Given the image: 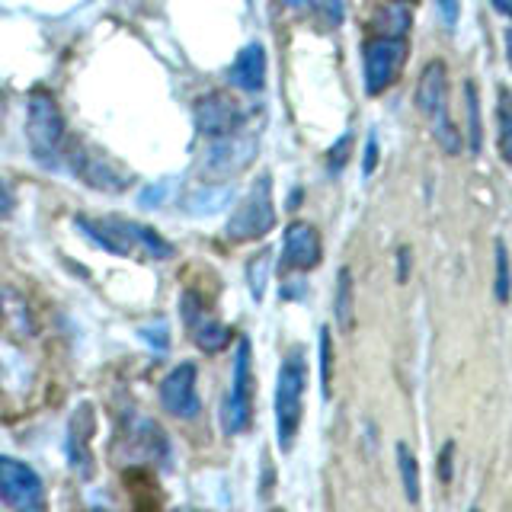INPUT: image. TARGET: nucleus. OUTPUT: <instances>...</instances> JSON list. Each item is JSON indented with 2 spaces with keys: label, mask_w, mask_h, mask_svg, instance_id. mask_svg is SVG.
Wrapping results in <instances>:
<instances>
[{
  "label": "nucleus",
  "mask_w": 512,
  "mask_h": 512,
  "mask_svg": "<svg viewBox=\"0 0 512 512\" xmlns=\"http://www.w3.org/2000/svg\"><path fill=\"white\" fill-rule=\"evenodd\" d=\"M74 221L96 247L116 253V256L144 253V256H151V260H170V256H173L170 240H164L154 228H148V224L128 221V218H119V215H106V218L77 215Z\"/></svg>",
  "instance_id": "nucleus-1"
},
{
  "label": "nucleus",
  "mask_w": 512,
  "mask_h": 512,
  "mask_svg": "<svg viewBox=\"0 0 512 512\" xmlns=\"http://www.w3.org/2000/svg\"><path fill=\"white\" fill-rule=\"evenodd\" d=\"M304 391H308V359H304V349L295 346L282 359L279 381H276V439L285 455L295 448L298 429H301Z\"/></svg>",
  "instance_id": "nucleus-2"
},
{
  "label": "nucleus",
  "mask_w": 512,
  "mask_h": 512,
  "mask_svg": "<svg viewBox=\"0 0 512 512\" xmlns=\"http://www.w3.org/2000/svg\"><path fill=\"white\" fill-rule=\"evenodd\" d=\"M26 141L29 151L42 164H55L64 141V112L55 100V93L32 90L26 103Z\"/></svg>",
  "instance_id": "nucleus-3"
},
{
  "label": "nucleus",
  "mask_w": 512,
  "mask_h": 512,
  "mask_svg": "<svg viewBox=\"0 0 512 512\" xmlns=\"http://www.w3.org/2000/svg\"><path fill=\"white\" fill-rule=\"evenodd\" d=\"M416 106L429 119L432 135L448 154L461 151V135L448 119V71L445 61H429L426 71L420 74V87H416Z\"/></svg>",
  "instance_id": "nucleus-4"
},
{
  "label": "nucleus",
  "mask_w": 512,
  "mask_h": 512,
  "mask_svg": "<svg viewBox=\"0 0 512 512\" xmlns=\"http://www.w3.org/2000/svg\"><path fill=\"white\" fill-rule=\"evenodd\" d=\"M276 228V205H272V176L260 173L247 189V196L237 202L234 215L228 221V234L231 240H260Z\"/></svg>",
  "instance_id": "nucleus-5"
},
{
  "label": "nucleus",
  "mask_w": 512,
  "mask_h": 512,
  "mask_svg": "<svg viewBox=\"0 0 512 512\" xmlns=\"http://www.w3.org/2000/svg\"><path fill=\"white\" fill-rule=\"evenodd\" d=\"M253 394H256V378H253V352L250 340L237 343V359H234V375H231V391L224 397L221 407V423L228 436H240L253 423Z\"/></svg>",
  "instance_id": "nucleus-6"
},
{
  "label": "nucleus",
  "mask_w": 512,
  "mask_h": 512,
  "mask_svg": "<svg viewBox=\"0 0 512 512\" xmlns=\"http://www.w3.org/2000/svg\"><path fill=\"white\" fill-rule=\"evenodd\" d=\"M256 157V135H228L208 138L205 151L199 154L196 173L205 183H224L228 176L247 170Z\"/></svg>",
  "instance_id": "nucleus-7"
},
{
  "label": "nucleus",
  "mask_w": 512,
  "mask_h": 512,
  "mask_svg": "<svg viewBox=\"0 0 512 512\" xmlns=\"http://www.w3.org/2000/svg\"><path fill=\"white\" fill-rule=\"evenodd\" d=\"M410 55V45L404 36H378L362 45L365 58V90L368 96H378L400 77Z\"/></svg>",
  "instance_id": "nucleus-8"
},
{
  "label": "nucleus",
  "mask_w": 512,
  "mask_h": 512,
  "mask_svg": "<svg viewBox=\"0 0 512 512\" xmlns=\"http://www.w3.org/2000/svg\"><path fill=\"white\" fill-rule=\"evenodd\" d=\"M0 500L16 512H45V487L29 464L0 458Z\"/></svg>",
  "instance_id": "nucleus-9"
},
{
  "label": "nucleus",
  "mask_w": 512,
  "mask_h": 512,
  "mask_svg": "<svg viewBox=\"0 0 512 512\" xmlns=\"http://www.w3.org/2000/svg\"><path fill=\"white\" fill-rule=\"evenodd\" d=\"M68 164L74 170V176H80L87 186L93 189H103V192H125L132 186L135 176L128 173L119 160H112L103 151H87V148H77L68 154Z\"/></svg>",
  "instance_id": "nucleus-10"
},
{
  "label": "nucleus",
  "mask_w": 512,
  "mask_h": 512,
  "mask_svg": "<svg viewBox=\"0 0 512 512\" xmlns=\"http://www.w3.org/2000/svg\"><path fill=\"white\" fill-rule=\"evenodd\" d=\"M192 119H196V128L205 138H228L237 135L240 125H244V109L228 93H205L192 106Z\"/></svg>",
  "instance_id": "nucleus-11"
},
{
  "label": "nucleus",
  "mask_w": 512,
  "mask_h": 512,
  "mask_svg": "<svg viewBox=\"0 0 512 512\" xmlns=\"http://www.w3.org/2000/svg\"><path fill=\"white\" fill-rule=\"evenodd\" d=\"M196 378H199L196 365L183 362L160 381V407H164L170 416H176V420H196L202 410Z\"/></svg>",
  "instance_id": "nucleus-12"
},
{
  "label": "nucleus",
  "mask_w": 512,
  "mask_h": 512,
  "mask_svg": "<svg viewBox=\"0 0 512 512\" xmlns=\"http://www.w3.org/2000/svg\"><path fill=\"white\" fill-rule=\"evenodd\" d=\"M180 308H183V320H186V327H189L192 343H196L202 352H221L224 346L231 343V330L224 327L218 317L208 314V308L202 304L199 295L186 292Z\"/></svg>",
  "instance_id": "nucleus-13"
},
{
  "label": "nucleus",
  "mask_w": 512,
  "mask_h": 512,
  "mask_svg": "<svg viewBox=\"0 0 512 512\" xmlns=\"http://www.w3.org/2000/svg\"><path fill=\"white\" fill-rule=\"evenodd\" d=\"M320 234L308 221H292L282 237V266L292 272H308L320 263Z\"/></svg>",
  "instance_id": "nucleus-14"
},
{
  "label": "nucleus",
  "mask_w": 512,
  "mask_h": 512,
  "mask_svg": "<svg viewBox=\"0 0 512 512\" xmlns=\"http://www.w3.org/2000/svg\"><path fill=\"white\" fill-rule=\"evenodd\" d=\"M228 77H231V84L244 93H260L266 84V48L260 42H250L240 48Z\"/></svg>",
  "instance_id": "nucleus-15"
},
{
  "label": "nucleus",
  "mask_w": 512,
  "mask_h": 512,
  "mask_svg": "<svg viewBox=\"0 0 512 512\" xmlns=\"http://www.w3.org/2000/svg\"><path fill=\"white\" fill-rule=\"evenodd\" d=\"M333 314H336V324H340L343 333L356 327V301H352V272L349 269H340V276H336Z\"/></svg>",
  "instance_id": "nucleus-16"
},
{
  "label": "nucleus",
  "mask_w": 512,
  "mask_h": 512,
  "mask_svg": "<svg viewBox=\"0 0 512 512\" xmlns=\"http://www.w3.org/2000/svg\"><path fill=\"white\" fill-rule=\"evenodd\" d=\"M496 148L506 164H512V90L500 87V100H496Z\"/></svg>",
  "instance_id": "nucleus-17"
},
{
  "label": "nucleus",
  "mask_w": 512,
  "mask_h": 512,
  "mask_svg": "<svg viewBox=\"0 0 512 512\" xmlns=\"http://www.w3.org/2000/svg\"><path fill=\"white\" fill-rule=\"evenodd\" d=\"M397 468H400V484H404V496L416 506L420 503V464L410 452V445L397 442Z\"/></svg>",
  "instance_id": "nucleus-18"
},
{
  "label": "nucleus",
  "mask_w": 512,
  "mask_h": 512,
  "mask_svg": "<svg viewBox=\"0 0 512 512\" xmlns=\"http://www.w3.org/2000/svg\"><path fill=\"white\" fill-rule=\"evenodd\" d=\"M228 202H231V189L228 186H215V189L192 192V196L186 199V208L192 215H212V212H221Z\"/></svg>",
  "instance_id": "nucleus-19"
},
{
  "label": "nucleus",
  "mask_w": 512,
  "mask_h": 512,
  "mask_svg": "<svg viewBox=\"0 0 512 512\" xmlns=\"http://www.w3.org/2000/svg\"><path fill=\"white\" fill-rule=\"evenodd\" d=\"M512 295V269H509V253L503 240H496V279H493V298L506 304Z\"/></svg>",
  "instance_id": "nucleus-20"
},
{
  "label": "nucleus",
  "mask_w": 512,
  "mask_h": 512,
  "mask_svg": "<svg viewBox=\"0 0 512 512\" xmlns=\"http://www.w3.org/2000/svg\"><path fill=\"white\" fill-rule=\"evenodd\" d=\"M320 391L324 397L333 394V336L327 327L320 330Z\"/></svg>",
  "instance_id": "nucleus-21"
},
{
  "label": "nucleus",
  "mask_w": 512,
  "mask_h": 512,
  "mask_svg": "<svg viewBox=\"0 0 512 512\" xmlns=\"http://www.w3.org/2000/svg\"><path fill=\"white\" fill-rule=\"evenodd\" d=\"M266 279H269V250L256 253L247 266V282H250V292L256 301H263V295H266Z\"/></svg>",
  "instance_id": "nucleus-22"
},
{
  "label": "nucleus",
  "mask_w": 512,
  "mask_h": 512,
  "mask_svg": "<svg viewBox=\"0 0 512 512\" xmlns=\"http://www.w3.org/2000/svg\"><path fill=\"white\" fill-rule=\"evenodd\" d=\"M464 106H468V122H471L468 144H471V154H477L480 151V100H477V84H474V80L464 84Z\"/></svg>",
  "instance_id": "nucleus-23"
},
{
  "label": "nucleus",
  "mask_w": 512,
  "mask_h": 512,
  "mask_svg": "<svg viewBox=\"0 0 512 512\" xmlns=\"http://www.w3.org/2000/svg\"><path fill=\"white\" fill-rule=\"evenodd\" d=\"M410 26V16L404 10H381L375 29H381V36H404Z\"/></svg>",
  "instance_id": "nucleus-24"
},
{
  "label": "nucleus",
  "mask_w": 512,
  "mask_h": 512,
  "mask_svg": "<svg viewBox=\"0 0 512 512\" xmlns=\"http://www.w3.org/2000/svg\"><path fill=\"white\" fill-rule=\"evenodd\" d=\"M317 16H324L330 26H340L343 23V0H304Z\"/></svg>",
  "instance_id": "nucleus-25"
},
{
  "label": "nucleus",
  "mask_w": 512,
  "mask_h": 512,
  "mask_svg": "<svg viewBox=\"0 0 512 512\" xmlns=\"http://www.w3.org/2000/svg\"><path fill=\"white\" fill-rule=\"evenodd\" d=\"M176 186V180H160V183H154V186H148V189H144L141 192V208H160V205H164L167 202V192Z\"/></svg>",
  "instance_id": "nucleus-26"
},
{
  "label": "nucleus",
  "mask_w": 512,
  "mask_h": 512,
  "mask_svg": "<svg viewBox=\"0 0 512 512\" xmlns=\"http://www.w3.org/2000/svg\"><path fill=\"white\" fill-rule=\"evenodd\" d=\"M349 151H352V132H346V135L330 148V154H327V167H330V173H340V170H343Z\"/></svg>",
  "instance_id": "nucleus-27"
},
{
  "label": "nucleus",
  "mask_w": 512,
  "mask_h": 512,
  "mask_svg": "<svg viewBox=\"0 0 512 512\" xmlns=\"http://www.w3.org/2000/svg\"><path fill=\"white\" fill-rule=\"evenodd\" d=\"M436 471L442 477V484H452V480H455V442H445L442 445L439 461H436Z\"/></svg>",
  "instance_id": "nucleus-28"
},
{
  "label": "nucleus",
  "mask_w": 512,
  "mask_h": 512,
  "mask_svg": "<svg viewBox=\"0 0 512 512\" xmlns=\"http://www.w3.org/2000/svg\"><path fill=\"white\" fill-rule=\"evenodd\" d=\"M439 4V16H442V23L452 29L458 26V16H461V0H436Z\"/></svg>",
  "instance_id": "nucleus-29"
},
{
  "label": "nucleus",
  "mask_w": 512,
  "mask_h": 512,
  "mask_svg": "<svg viewBox=\"0 0 512 512\" xmlns=\"http://www.w3.org/2000/svg\"><path fill=\"white\" fill-rule=\"evenodd\" d=\"M16 208V199H13V189L7 186V180L0 176V218H10Z\"/></svg>",
  "instance_id": "nucleus-30"
},
{
  "label": "nucleus",
  "mask_w": 512,
  "mask_h": 512,
  "mask_svg": "<svg viewBox=\"0 0 512 512\" xmlns=\"http://www.w3.org/2000/svg\"><path fill=\"white\" fill-rule=\"evenodd\" d=\"M375 164H378V141L375 135H368V148H365V160H362V173H375Z\"/></svg>",
  "instance_id": "nucleus-31"
},
{
  "label": "nucleus",
  "mask_w": 512,
  "mask_h": 512,
  "mask_svg": "<svg viewBox=\"0 0 512 512\" xmlns=\"http://www.w3.org/2000/svg\"><path fill=\"white\" fill-rule=\"evenodd\" d=\"M397 266H400L397 279H400V282H407V276H410V250H407V247H400V253H397Z\"/></svg>",
  "instance_id": "nucleus-32"
},
{
  "label": "nucleus",
  "mask_w": 512,
  "mask_h": 512,
  "mask_svg": "<svg viewBox=\"0 0 512 512\" xmlns=\"http://www.w3.org/2000/svg\"><path fill=\"white\" fill-rule=\"evenodd\" d=\"M493 7L500 10L503 16H509V20H512V0H493Z\"/></svg>",
  "instance_id": "nucleus-33"
},
{
  "label": "nucleus",
  "mask_w": 512,
  "mask_h": 512,
  "mask_svg": "<svg viewBox=\"0 0 512 512\" xmlns=\"http://www.w3.org/2000/svg\"><path fill=\"white\" fill-rule=\"evenodd\" d=\"M0 122H4V90H0Z\"/></svg>",
  "instance_id": "nucleus-34"
},
{
  "label": "nucleus",
  "mask_w": 512,
  "mask_h": 512,
  "mask_svg": "<svg viewBox=\"0 0 512 512\" xmlns=\"http://www.w3.org/2000/svg\"><path fill=\"white\" fill-rule=\"evenodd\" d=\"M397 4H413V0H397Z\"/></svg>",
  "instance_id": "nucleus-35"
},
{
  "label": "nucleus",
  "mask_w": 512,
  "mask_h": 512,
  "mask_svg": "<svg viewBox=\"0 0 512 512\" xmlns=\"http://www.w3.org/2000/svg\"><path fill=\"white\" fill-rule=\"evenodd\" d=\"M269 512H285V509H279V506H276V509H269Z\"/></svg>",
  "instance_id": "nucleus-36"
},
{
  "label": "nucleus",
  "mask_w": 512,
  "mask_h": 512,
  "mask_svg": "<svg viewBox=\"0 0 512 512\" xmlns=\"http://www.w3.org/2000/svg\"><path fill=\"white\" fill-rule=\"evenodd\" d=\"M471 512H480V509H471Z\"/></svg>",
  "instance_id": "nucleus-37"
},
{
  "label": "nucleus",
  "mask_w": 512,
  "mask_h": 512,
  "mask_svg": "<svg viewBox=\"0 0 512 512\" xmlns=\"http://www.w3.org/2000/svg\"><path fill=\"white\" fill-rule=\"evenodd\" d=\"M186 512H192V509H186Z\"/></svg>",
  "instance_id": "nucleus-38"
}]
</instances>
